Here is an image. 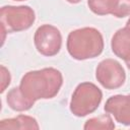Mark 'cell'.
Listing matches in <instances>:
<instances>
[{
	"label": "cell",
	"instance_id": "obj_14",
	"mask_svg": "<svg viewBox=\"0 0 130 130\" xmlns=\"http://www.w3.org/2000/svg\"><path fill=\"white\" fill-rule=\"evenodd\" d=\"M67 2H69V3H71V4H77V3H79L81 0H66Z\"/></svg>",
	"mask_w": 130,
	"mask_h": 130
},
{
	"label": "cell",
	"instance_id": "obj_3",
	"mask_svg": "<svg viewBox=\"0 0 130 130\" xmlns=\"http://www.w3.org/2000/svg\"><path fill=\"white\" fill-rule=\"evenodd\" d=\"M103 99L102 90L91 82H81L74 89L70 111L76 117H85L93 113L100 106Z\"/></svg>",
	"mask_w": 130,
	"mask_h": 130
},
{
	"label": "cell",
	"instance_id": "obj_6",
	"mask_svg": "<svg viewBox=\"0 0 130 130\" xmlns=\"http://www.w3.org/2000/svg\"><path fill=\"white\" fill-rule=\"evenodd\" d=\"M95 78L106 89H117L124 84L126 74L118 61L109 58L99 63L95 69Z\"/></svg>",
	"mask_w": 130,
	"mask_h": 130
},
{
	"label": "cell",
	"instance_id": "obj_1",
	"mask_svg": "<svg viewBox=\"0 0 130 130\" xmlns=\"http://www.w3.org/2000/svg\"><path fill=\"white\" fill-rule=\"evenodd\" d=\"M63 84L62 73L56 68H43L26 72L19 84L21 92L31 100H49L56 96Z\"/></svg>",
	"mask_w": 130,
	"mask_h": 130
},
{
	"label": "cell",
	"instance_id": "obj_15",
	"mask_svg": "<svg viewBox=\"0 0 130 130\" xmlns=\"http://www.w3.org/2000/svg\"><path fill=\"white\" fill-rule=\"evenodd\" d=\"M125 63H126V66L128 67V69L130 70V59H128V60H126V61H125Z\"/></svg>",
	"mask_w": 130,
	"mask_h": 130
},
{
	"label": "cell",
	"instance_id": "obj_9",
	"mask_svg": "<svg viewBox=\"0 0 130 130\" xmlns=\"http://www.w3.org/2000/svg\"><path fill=\"white\" fill-rule=\"evenodd\" d=\"M6 102H7V105L9 106V108L16 112L27 111V110L31 109L35 105V102H32L31 100L26 98L21 92V90L19 89L18 86L13 87L12 89H10L8 91L7 96H6Z\"/></svg>",
	"mask_w": 130,
	"mask_h": 130
},
{
	"label": "cell",
	"instance_id": "obj_13",
	"mask_svg": "<svg viewBox=\"0 0 130 130\" xmlns=\"http://www.w3.org/2000/svg\"><path fill=\"white\" fill-rule=\"evenodd\" d=\"M10 81H11L10 72L4 65H1V92L5 91V89L10 84Z\"/></svg>",
	"mask_w": 130,
	"mask_h": 130
},
{
	"label": "cell",
	"instance_id": "obj_10",
	"mask_svg": "<svg viewBox=\"0 0 130 130\" xmlns=\"http://www.w3.org/2000/svg\"><path fill=\"white\" fill-rule=\"evenodd\" d=\"M1 129H39L40 126L34 117L18 115L14 118L4 119L0 122Z\"/></svg>",
	"mask_w": 130,
	"mask_h": 130
},
{
	"label": "cell",
	"instance_id": "obj_16",
	"mask_svg": "<svg viewBox=\"0 0 130 130\" xmlns=\"http://www.w3.org/2000/svg\"><path fill=\"white\" fill-rule=\"evenodd\" d=\"M126 25H127V26H130V17H129V19L127 20V23H126Z\"/></svg>",
	"mask_w": 130,
	"mask_h": 130
},
{
	"label": "cell",
	"instance_id": "obj_8",
	"mask_svg": "<svg viewBox=\"0 0 130 130\" xmlns=\"http://www.w3.org/2000/svg\"><path fill=\"white\" fill-rule=\"evenodd\" d=\"M113 53L124 61L130 59V26L118 29L111 41Z\"/></svg>",
	"mask_w": 130,
	"mask_h": 130
},
{
	"label": "cell",
	"instance_id": "obj_12",
	"mask_svg": "<svg viewBox=\"0 0 130 130\" xmlns=\"http://www.w3.org/2000/svg\"><path fill=\"white\" fill-rule=\"evenodd\" d=\"M83 128L85 130H92V129H114L115 128V124L113 122V119L111 118V116L109 114H104L94 118H90L88 119Z\"/></svg>",
	"mask_w": 130,
	"mask_h": 130
},
{
	"label": "cell",
	"instance_id": "obj_5",
	"mask_svg": "<svg viewBox=\"0 0 130 130\" xmlns=\"http://www.w3.org/2000/svg\"><path fill=\"white\" fill-rule=\"evenodd\" d=\"M34 43L37 51L46 57H53L60 52L62 36L60 30L52 24L39 26L34 36Z\"/></svg>",
	"mask_w": 130,
	"mask_h": 130
},
{
	"label": "cell",
	"instance_id": "obj_17",
	"mask_svg": "<svg viewBox=\"0 0 130 130\" xmlns=\"http://www.w3.org/2000/svg\"><path fill=\"white\" fill-rule=\"evenodd\" d=\"M13 1H18L19 2V1H25V0H13Z\"/></svg>",
	"mask_w": 130,
	"mask_h": 130
},
{
	"label": "cell",
	"instance_id": "obj_7",
	"mask_svg": "<svg viewBox=\"0 0 130 130\" xmlns=\"http://www.w3.org/2000/svg\"><path fill=\"white\" fill-rule=\"evenodd\" d=\"M105 111L112 114L115 120L125 126H130V94H116L109 98Z\"/></svg>",
	"mask_w": 130,
	"mask_h": 130
},
{
	"label": "cell",
	"instance_id": "obj_11",
	"mask_svg": "<svg viewBox=\"0 0 130 130\" xmlns=\"http://www.w3.org/2000/svg\"><path fill=\"white\" fill-rule=\"evenodd\" d=\"M120 1L121 0H87V5L94 14L114 15Z\"/></svg>",
	"mask_w": 130,
	"mask_h": 130
},
{
	"label": "cell",
	"instance_id": "obj_18",
	"mask_svg": "<svg viewBox=\"0 0 130 130\" xmlns=\"http://www.w3.org/2000/svg\"><path fill=\"white\" fill-rule=\"evenodd\" d=\"M127 1H130V0H127Z\"/></svg>",
	"mask_w": 130,
	"mask_h": 130
},
{
	"label": "cell",
	"instance_id": "obj_4",
	"mask_svg": "<svg viewBox=\"0 0 130 130\" xmlns=\"http://www.w3.org/2000/svg\"><path fill=\"white\" fill-rule=\"evenodd\" d=\"M35 20V11L29 6H3L0 11V24L3 34L2 43L4 42L5 34L25 30L32 25Z\"/></svg>",
	"mask_w": 130,
	"mask_h": 130
},
{
	"label": "cell",
	"instance_id": "obj_2",
	"mask_svg": "<svg viewBox=\"0 0 130 130\" xmlns=\"http://www.w3.org/2000/svg\"><path fill=\"white\" fill-rule=\"evenodd\" d=\"M66 47L73 59H93L102 54L104 39L99 29L94 27H82L72 30L68 35Z\"/></svg>",
	"mask_w": 130,
	"mask_h": 130
}]
</instances>
